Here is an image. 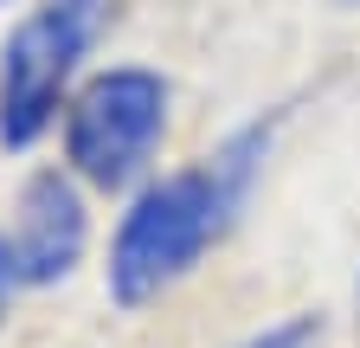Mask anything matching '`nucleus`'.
I'll return each instance as SVG.
<instances>
[{
  "label": "nucleus",
  "instance_id": "f257e3e1",
  "mask_svg": "<svg viewBox=\"0 0 360 348\" xmlns=\"http://www.w3.org/2000/svg\"><path fill=\"white\" fill-rule=\"evenodd\" d=\"M225 181L219 168L212 174H167L161 187H148L122 213L116 226V245H110V290L116 303H148L161 297L174 278L193 271V258L219 239V220H225Z\"/></svg>",
  "mask_w": 360,
  "mask_h": 348
},
{
  "label": "nucleus",
  "instance_id": "f03ea898",
  "mask_svg": "<svg viewBox=\"0 0 360 348\" xmlns=\"http://www.w3.org/2000/svg\"><path fill=\"white\" fill-rule=\"evenodd\" d=\"M161 123H167V84L155 71H135V65L103 71L77 91V104L65 116V155L84 181L122 187L155 155Z\"/></svg>",
  "mask_w": 360,
  "mask_h": 348
},
{
  "label": "nucleus",
  "instance_id": "7ed1b4c3",
  "mask_svg": "<svg viewBox=\"0 0 360 348\" xmlns=\"http://www.w3.org/2000/svg\"><path fill=\"white\" fill-rule=\"evenodd\" d=\"M97 39V20L71 0H45L39 13H26L0 52V142H32L58 110L65 77L77 71L84 46Z\"/></svg>",
  "mask_w": 360,
  "mask_h": 348
},
{
  "label": "nucleus",
  "instance_id": "20e7f679",
  "mask_svg": "<svg viewBox=\"0 0 360 348\" xmlns=\"http://www.w3.org/2000/svg\"><path fill=\"white\" fill-rule=\"evenodd\" d=\"M7 251H13V278H26V284H58L77 265V251H84V200H77V187L58 168L32 174L20 187Z\"/></svg>",
  "mask_w": 360,
  "mask_h": 348
},
{
  "label": "nucleus",
  "instance_id": "39448f33",
  "mask_svg": "<svg viewBox=\"0 0 360 348\" xmlns=\"http://www.w3.org/2000/svg\"><path fill=\"white\" fill-rule=\"evenodd\" d=\"M245 348H322V323H315V316H290V323L264 329V335L245 342Z\"/></svg>",
  "mask_w": 360,
  "mask_h": 348
},
{
  "label": "nucleus",
  "instance_id": "423d86ee",
  "mask_svg": "<svg viewBox=\"0 0 360 348\" xmlns=\"http://www.w3.org/2000/svg\"><path fill=\"white\" fill-rule=\"evenodd\" d=\"M0 7H7V0H0Z\"/></svg>",
  "mask_w": 360,
  "mask_h": 348
}]
</instances>
